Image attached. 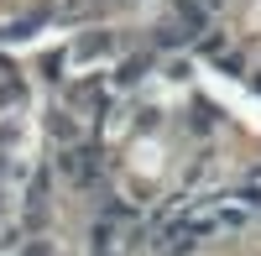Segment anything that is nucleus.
I'll use <instances>...</instances> for the list:
<instances>
[{
	"instance_id": "f257e3e1",
	"label": "nucleus",
	"mask_w": 261,
	"mask_h": 256,
	"mask_svg": "<svg viewBox=\"0 0 261 256\" xmlns=\"http://www.w3.org/2000/svg\"><path fill=\"white\" fill-rule=\"evenodd\" d=\"M68 173L73 178H94V152H68Z\"/></svg>"
},
{
	"instance_id": "f03ea898",
	"label": "nucleus",
	"mask_w": 261,
	"mask_h": 256,
	"mask_svg": "<svg viewBox=\"0 0 261 256\" xmlns=\"http://www.w3.org/2000/svg\"><path fill=\"white\" fill-rule=\"evenodd\" d=\"M199 6H204V11H214V6H220V0H199Z\"/></svg>"
}]
</instances>
